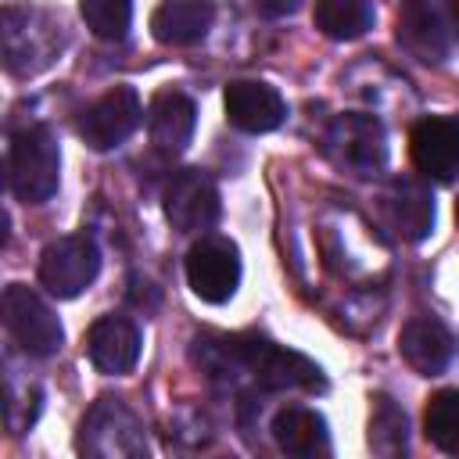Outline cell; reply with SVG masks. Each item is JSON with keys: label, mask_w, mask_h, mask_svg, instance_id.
<instances>
[{"label": "cell", "mask_w": 459, "mask_h": 459, "mask_svg": "<svg viewBox=\"0 0 459 459\" xmlns=\"http://www.w3.org/2000/svg\"><path fill=\"white\" fill-rule=\"evenodd\" d=\"M409 151L427 179H459V126L455 118H420L409 133Z\"/></svg>", "instance_id": "obj_11"}, {"label": "cell", "mask_w": 459, "mask_h": 459, "mask_svg": "<svg viewBox=\"0 0 459 459\" xmlns=\"http://www.w3.org/2000/svg\"><path fill=\"white\" fill-rule=\"evenodd\" d=\"M455 126H459V118H455Z\"/></svg>", "instance_id": "obj_27"}, {"label": "cell", "mask_w": 459, "mask_h": 459, "mask_svg": "<svg viewBox=\"0 0 459 459\" xmlns=\"http://www.w3.org/2000/svg\"><path fill=\"white\" fill-rule=\"evenodd\" d=\"M273 441L280 452L298 455V459H312V455H326L330 452V430L326 420L308 409V405H287L273 416Z\"/></svg>", "instance_id": "obj_18"}, {"label": "cell", "mask_w": 459, "mask_h": 459, "mask_svg": "<svg viewBox=\"0 0 459 459\" xmlns=\"http://www.w3.org/2000/svg\"><path fill=\"white\" fill-rule=\"evenodd\" d=\"M194 126H197V104L179 93V90H165L151 100L147 108V133H151V143L161 151V154H183L194 140Z\"/></svg>", "instance_id": "obj_16"}, {"label": "cell", "mask_w": 459, "mask_h": 459, "mask_svg": "<svg viewBox=\"0 0 459 459\" xmlns=\"http://www.w3.org/2000/svg\"><path fill=\"white\" fill-rule=\"evenodd\" d=\"M377 7L373 0H316L312 22L330 39H359L366 29H373Z\"/></svg>", "instance_id": "obj_20"}, {"label": "cell", "mask_w": 459, "mask_h": 459, "mask_svg": "<svg viewBox=\"0 0 459 459\" xmlns=\"http://www.w3.org/2000/svg\"><path fill=\"white\" fill-rule=\"evenodd\" d=\"M143 118L140 93L133 86H115L104 97H97L82 115H79V136L93 151H111L126 143Z\"/></svg>", "instance_id": "obj_9"}, {"label": "cell", "mask_w": 459, "mask_h": 459, "mask_svg": "<svg viewBox=\"0 0 459 459\" xmlns=\"http://www.w3.org/2000/svg\"><path fill=\"white\" fill-rule=\"evenodd\" d=\"M215 22L212 0H161L151 14V32L165 47H190L208 36Z\"/></svg>", "instance_id": "obj_17"}, {"label": "cell", "mask_w": 459, "mask_h": 459, "mask_svg": "<svg viewBox=\"0 0 459 459\" xmlns=\"http://www.w3.org/2000/svg\"><path fill=\"white\" fill-rule=\"evenodd\" d=\"M398 351L405 366L420 377H441L455 355V333L434 319V316H416L402 326L398 333Z\"/></svg>", "instance_id": "obj_12"}, {"label": "cell", "mask_w": 459, "mask_h": 459, "mask_svg": "<svg viewBox=\"0 0 459 459\" xmlns=\"http://www.w3.org/2000/svg\"><path fill=\"white\" fill-rule=\"evenodd\" d=\"M258 4V11H265V14H273V18H283V14H294L305 0H255Z\"/></svg>", "instance_id": "obj_24"}, {"label": "cell", "mask_w": 459, "mask_h": 459, "mask_svg": "<svg viewBox=\"0 0 459 459\" xmlns=\"http://www.w3.org/2000/svg\"><path fill=\"white\" fill-rule=\"evenodd\" d=\"M186 283L208 305H226L240 287V251L230 237L201 233L186 251Z\"/></svg>", "instance_id": "obj_6"}, {"label": "cell", "mask_w": 459, "mask_h": 459, "mask_svg": "<svg viewBox=\"0 0 459 459\" xmlns=\"http://www.w3.org/2000/svg\"><path fill=\"white\" fill-rule=\"evenodd\" d=\"M230 351L237 362V373H247L258 387L265 391H283V387H305V391H323V369L305 359L301 351H290L262 333H237L230 337Z\"/></svg>", "instance_id": "obj_1"}, {"label": "cell", "mask_w": 459, "mask_h": 459, "mask_svg": "<svg viewBox=\"0 0 459 459\" xmlns=\"http://www.w3.org/2000/svg\"><path fill=\"white\" fill-rule=\"evenodd\" d=\"M369 448L377 455H402L409 448V420L405 412L391 402V398H377L373 402V416H369Z\"/></svg>", "instance_id": "obj_22"}, {"label": "cell", "mask_w": 459, "mask_h": 459, "mask_svg": "<svg viewBox=\"0 0 459 459\" xmlns=\"http://www.w3.org/2000/svg\"><path fill=\"white\" fill-rule=\"evenodd\" d=\"M165 219L179 233H204L219 219V186L201 169H183L165 186Z\"/></svg>", "instance_id": "obj_10"}, {"label": "cell", "mask_w": 459, "mask_h": 459, "mask_svg": "<svg viewBox=\"0 0 459 459\" xmlns=\"http://www.w3.org/2000/svg\"><path fill=\"white\" fill-rule=\"evenodd\" d=\"M0 308H4V326H7V333L18 341L22 351L39 355V359L61 351L65 326H61V319L54 316V308H50L36 290H29L25 283H11V287H4Z\"/></svg>", "instance_id": "obj_5"}, {"label": "cell", "mask_w": 459, "mask_h": 459, "mask_svg": "<svg viewBox=\"0 0 459 459\" xmlns=\"http://www.w3.org/2000/svg\"><path fill=\"white\" fill-rule=\"evenodd\" d=\"M79 14L97 39L122 43L133 25V0H79Z\"/></svg>", "instance_id": "obj_23"}, {"label": "cell", "mask_w": 459, "mask_h": 459, "mask_svg": "<svg viewBox=\"0 0 459 459\" xmlns=\"http://www.w3.org/2000/svg\"><path fill=\"white\" fill-rule=\"evenodd\" d=\"M384 219L402 240L420 244L423 237H430V230H434V194H430V186L416 176L391 179V186L384 194Z\"/></svg>", "instance_id": "obj_13"}, {"label": "cell", "mask_w": 459, "mask_h": 459, "mask_svg": "<svg viewBox=\"0 0 459 459\" xmlns=\"http://www.w3.org/2000/svg\"><path fill=\"white\" fill-rule=\"evenodd\" d=\"M4 65L14 75H32L54 57V22L29 7H4Z\"/></svg>", "instance_id": "obj_8"}, {"label": "cell", "mask_w": 459, "mask_h": 459, "mask_svg": "<svg viewBox=\"0 0 459 459\" xmlns=\"http://www.w3.org/2000/svg\"><path fill=\"white\" fill-rule=\"evenodd\" d=\"M226 118L244 133H273L287 118L283 97L258 79H233L222 93Z\"/></svg>", "instance_id": "obj_14"}, {"label": "cell", "mask_w": 459, "mask_h": 459, "mask_svg": "<svg viewBox=\"0 0 459 459\" xmlns=\"http://www.w3.org/2000/svg\"><path fill=\"white\" fill-rule=\"evenodd\" d=\"M7 183H11V194L25 204H43L57 194L61 147H57V136L50 126H29L11 136Z\"/></svg>", "instance_id": "obj_2"}, {"label": "cell", "mask_w": 459, "mask_h": 459, "mask_svg": "<svg viewBox=\"0 0 459 459\" xmlns=\"http://www.w3.org/2000/svg\"><path fill=\"white\" fill-rule=\"evenodd\" d=\"M323 154L351 176H377L387 165V133L384 122L362 111L337 115L323 133Z\"/></svg>", "instance_id": "obj_3"}, {"label": "cell", "mask_w": 459, "mask_h": 459, "mask_svg": "<svg viewBox=\"0 0 459 459\" xmlns=\"http://www.w3.org/2000/svg\"><path fill=\"white\" fill-rule=\"evenodd\" d=\"M79 452L86 455H118V459H136L147 455V437L140 420L133 416V409L122 398H100L93 402V409L82 416L79 427Z\"/></svg>", "instance_id": "obj_4"}, {"label": "cell", "mask_w": 459, "mask_h": 459, "mask_svg": "<svg viewBox=\"0 0 459 459\" xmlns=\"http://www.w3.org/2000/svg\"><path fill=\"white\" fill-rule=\"evenodd\" d=\"M86 351H90V362L108 373V377H122L136 366L140 359V330L133 319L126 316H104L90 326V337H86Z\"/></svg>", "instance_id": "obj_15"}, {"label": "cell", "mask_w": 459, "mask_h": 459, "mask_svg": "<svg viewBox=\"0 0 459 459\" xmlns=\"http://www.w3.org/2000/svg\"><path fill=\"white\" fill-rule=\"evenodd\" d=\"M100 273V247L86 233L57 237L39 255V283L54 298H79Z\"/></svg>", "instance_id": "obj_7"}, {"label": "cell", "mask_w": 459, "mask_h": 459, "mask_svg": "<svg viewBox=\"0 0 459 459\" xmlns=\"http://www.w3.org/2000/svg\"><path fill=\"white\" fill-rule=\"evenodd\" d=\"M448 14H452V25H448V29H452V36H455V43H459V0H452V11H448Z\"/></svg>", "instance_id": "obj_25"}, {"label": "cell", "mask_w": 459, "mask_h": 459, "mask_svg": "<svg viewBox=\"0 0 459 459\" xmlns=\"http://www.w3.org/2000/svg\"><path fill=\"white\" fill-rule=\"evenodd\" d=\"M423 430L430 445H437L445 455H459V387L430 394L423 412Z\"/></svg>", "instance_id": "obj_21"}, {"label": "cell", "mask_w": 459, "mask_h": 459, "mask_svg": "<svg viewBox=\"0 0 459 459\" xmlns=\"http://www.w3.org/2000/svg\"><path fill=\"white\" fill-rule=\"evenodd\" d=\"M455 215H459V201H455Z\"/></svg>", "instance_id": "obj_26"}, {"label": "cell", "mask_w": 459, "mask_h": 459, "mask_svg": "<svg viewBox=\"0 0 459 459\" xmlns=\"http://www.w3.org/2000/svg\"><path fill=\"white\" fill-rule=\"evenodd\" d=\"M398 43L416 54L420 61H445L448 54V29L445 18L434 4L427 0H405L402 14H398Z\"/></svg>", "instance_id": "obj_19"}]
</instances>
